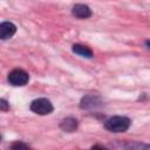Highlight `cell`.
Masks as SVG:
<instances>
[{"label": "cell", "mask_w": 150, "mask_h": 150, "mask_svg": "<svg viewBox=\"0 0 150 150\" xmlns=\"http://www.w3.org/2000/svg\"><path fill=\"white\" fill-rule=\"evenodd\" d=\"M130 120L125 116H112L104 123V128L111 132H124L130 127Z\"/></svg>", "instance_id": "1"}, {"label": "cell", "mask_w": 150, "mask_h": 150, "mask_svg": "<svg viewBox=\"0 0 150 150\" xmlns=\"http://www.w3.org/2000/svg\"><path fill=\"white\" fill-rule=\"evenodd\" d=\"M54 107L52 102L47 98H36L30 103V110L38 115H48L53 111Z\"/></svg>", "instance_id": "2"}, {"label": "cell", "mask_w": 150, "mask_h": 150, "mask_svg": "<svg viewBox=\"0 0 150 150\" xmlns=\"http://www.w3.org/2000/svg\"><path fill=\"white\" fill-rule=\"evenodd\" d=\"M29 80V76L28 74L23 70V69H14L12 70L9 74H8V82L14 86V87H21V86H25L27 84Z\"/></svg>", "instance_id": "3"}, {"label": "cell", "mask_w": 150, "mask_h": 150, "mask_svg": "<svg viewBox=\"0 0 150 150\" xmlns=\"http://www.w3.org/2000/svg\"><path fill=\"white\" fill-rule=\"evenodd\" d=\"M16 32V27L13 22L9 21H5L0 25V38L2 40H6L11 36H13Z\"/></svg>", "instance_id": "4"}, {"label": "cell", "mask_w": 150, "mask_h": 150, "mask_svg": "<svg viewBox=\"0 0 150 150\" xmlns=\"http://www.w3.org/2000/svg\"><path fill=\"white\" fill-rule=\"evenodd\" d=\"M71 13L73 15H75L76 18H80V19H87L91 15V9L87 6V5H83V4H76L73 6V9H71Z\"/></svg>", "instance_id": "5"}, {"label": "cell", "mask_w": 150, "mask_h": 150, "mask_svg": "<svg viewBox=\"0 0 150 150\" xmlns=\"http://www.w3.org/2000/svg\"><path fill=\"white\" fill-rule=\"evenodd\" d=\"M71 50H73L75 54L80 55V56H83V57H87V59H91V57H93V52H91V49H89L88 47H86V46H83V45H79V43L73 45Z\"/></svg>", "instance_id": "6"}, {"label": "cell", "mask_w": 150, "mask_h": 150, "mask_svg": "<svg viewBox=\"0 0 150 150\" xmlns=\"http://www.w3.org/2000/svg\"><path fill=\"white\" fill-rule=\"evenodd\" d=\"M60 128L63 130V131H67V132H73L76 130L77 128V121L75 118H71V117H68V118H64L61 121V124H60Z\"/></svg>", "instance_id": "7"}, {"label": "cell", "mask_w": 150, "mask_h": 150, "mask_svg": "<svg viewBox=\"0 0 150 150\" xmlns=\"http://www.w3.org/2000/svg\"><path fill=\"white\" fill-rule=\"evenodd\" d=\"M97 104H100V100L97 96H94V95H88V96L83 97L81 101V108H83V109L94 108Z\"/></svg>", "instance_id": "8"}, {"label": "cell", "mask_w": 150, "mask_h": 150, "mask_svg": "<svg viewBox=\"0 0 150 150\" xmlns=\"http://www.w3.org/2000/svg\"><path fill=\"white\" fill-rule=\"evenodd\" d=\"M124 150H150V145L139 144V143H130V144L125 145Z\"/></svg>", "instance_id": "9"}, {"label": "cell", "mask_w": 150, "mask_h": 150, "mask_svg": "<svg viewBox=\"0 0 150 150\" xmlns=\"http://www.w3.org/2000/svg\"><path fill=\"white\" fill-rule=\"evenodd\" d=\"M11 150H29V148H28L27 144H25L23 142L18 141V142H15V143L12 144Z\"/></svg>", "instance_id": "10"}, {"label": "cell", "mask_w": 150, "mask_h": 150, "mask_svg": "<svg viewBox=\"0 0 150 150\" xmlns=\"http://www.w3.org/2000/svg\"><path fill=\"white\" fill-rule=\"evenodd\" d=\"M0 105H1V110H7V109H8V107H7V102H6L4 98L0 100Z\"/></svg>", "instance_id": "11"}, {"label": "cell", "mask_w": 150, "mask_h": 150, "mask_svg": "<svg viewBox=\"0 0 150 150\" xmlns=\"http://www.w3.org/2000/svg\"><path fill=\"white\" fill-rule=\"evenodd\" d=\"M90 150H107L105 148H103V146H101V145H94Z\"/></svg>", "instance_id": "12"}, {"label": "cell", "mask_w": 150, "mask_h": 150, "mask_svg": "<svg viewBox=\"0 0 150 150\" xmlns=\"http://www.w3.org/2000/svg\"><path fill=\"white\" fill-rule=\"evenodd\" d=\"M145 45L148 46V48H150V40H146L145 41Z\"/></svg>", "instance_id": "13"}]
</instances>
